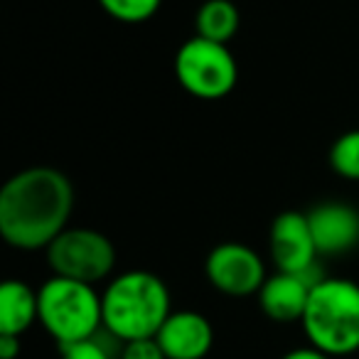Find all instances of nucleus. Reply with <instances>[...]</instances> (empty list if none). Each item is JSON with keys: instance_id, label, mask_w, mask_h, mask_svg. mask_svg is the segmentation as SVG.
<instances>
[{"instance_id": "obj_16", "label": "nucleus", "mask_w": 359, "mask_h": 359, "mask_svg": "<svg viewBox=\"0 0 359 359\" xmlns=\"http://www.w3.org/2000/svg\"><path fill=\"white\" fill-rule=\"evenodd\" d=\"M101 332H104V330H101ZM101 332L89 339H81V342L62 344L60 359H114V349L101 337Z\"/></svg>"}, {"instance_id": "obj_4", "label": "nucleus", "mask_w": 359, "mask_h": 359, "mask_svg": "<svg viewBox=\"0 0 359 359\" xmlns=\"http://www.w3.org/2000/svg\"><path fill=\"white\" fill-rule=\"evenodd\" d=\"M40 295V323L57 344L89 339L104 330L101 293L96 285L52 276L37 290Z\"/></svg>"}, {"instance_id": "obj_6", "label": "nucleus", "mask_w": 359, "mask_h": 359, "mask_svg": "<svg viewBox=\"0 0 359 359\" xmlns=\"http://www.w3.org/2000/svg\"><path fill=\"white\" fill-rule=\"evenodd\" d=\"M52 273L96 285L114 273L116 246L106 234L89 226H67L45 249Z\"/></svg>"}, {"instance_id": "obj_3", "label": "nucleus", "mask_w": 359, "mask_h": 359, "mask_svg": "<svg viewBox=\"0 0 359 359\" xmlns=\"http://www.w3.org/2000/svg\"><path fill=\"white\" fill-rule=\"evenodd\" d=\"M308 344L330 357L359 349V283L347 278H318L300 320Z\"/></svg>"}, {"instance_id": "obj_15", "label": "nucleus", "mask_w": 359, "mask_h": 359, "mask_svg": "<svg viewBox=\"0 0 359 359\" xmlns=\"http://www.w3.org/2000/svg\"><path fill=\"white\" fill-rule=\"evenodd\" d=\"M99 6L114 20L138 25V22L150 20L160 11L163 0H99Z\"/></svg>"}, {"instance_id": "obj_2", "label": "nucleus", "mask_w": 359, "mask_h": 359, "mask_svg": "<svg viewBox=\"0 0 359 359\" xmlns=\"http://www.w3.org/2000/svg\"><path fill=\"white\" fill-rule=\"evenodd\" d=\"M101 310L104 330L116 342L155 337L172 313L168 285L150 271H126L111 278L101 293Z\"/></svg>"}, {"instance_id": "obj_1", "label": "nucleus", "mask_w": 359, "mask_h": 359, "mask_svg": "<svg viewBox=\"0 0 359 359\" xmlns=\"http://www.w3.org/2000/svg\"><path fill=\"white\" fill-rule=\"evenodd\" d=\"M72 210L74 187L62 170L25 168L0 190V236L20 251L47 249L69 226Z\"/></svg>"}, {"instance_id": "obj_10", "label": "nucleus", "mask_w": 359, "mask_h": 359, "mask_svg": "<svg viewBox=\"0 0 359 359\" xmlns=\"http://www.w3.org/2000/svg\"><path fill=\"white\" fill-rule=\"evenodd\" d=\"M155 339L168 359H205L215 344V330L197 310H172Z\"/></svg>"}, {"instance_id": "obj_13", "label": "nucleus", "mask_w": 359, "mask_h": 359, "mask_svg": "<svg viewBox=\"0 0 359 359\" xmlns=\"http://www.w3.org/2000/svg\"><path fill=\"white\" fill-rule=\"evenodd\" d=\"M239 25H241L239 8L231 0H205L197 8V15H195L197 37L229 45L236 32H239Z\"/></svg>"}, {"instance_id": "obj_18", "label": "nucleus", "mask_w": 359, "mask_h": 359, "mask_svg": "<svg viewBox=\"0 0 359 359\" xmlns=\"http://www.w3.org/2000/svg\"><path fill=\"white\" fill-rule=\"evenodd\" d=\"M22 344L18 334H0V359H15Z\"/></svg>"}, {"instance_id": "obj_17", "label": "nucleus", "mask_w": 359, "mask_h": 359, "mask_svg": "<svg viewBox=\"0 0 359 359\" xmlns=\"http://www.w3.org/2000/svg\"><path fill=\"white\" fill-rule=\"evenodd\" d=\"M118 359H168L163 347L158 344L155 337L145 339H130V342H121Z\"/></svg>"}, {"instance_id": "obj_5", "label": "nucleus", "mask_w": 359, "mask_h": 359, "mask_svg": "<svg viewBox=\"0 0 359 359\" xmlns=\"http://www.w3.org/2000/svg\"><path fill=\"white\" fill-rule=\"evenodd\" d=\"M175 76L195 99L217 101L234 91L239 81V65L229 45L195 35L175 55Z\"/></svg>"}, {"instance_id": "obj_8", "label": "nucleus", "mask_w": 359, "mask_h": 359, "mask_svg": "<svg viewBox=\"0 0 359 359\" xmlns=\"http://www.w3.org/2000/svg\"><path fill=\"white\" fill-rule=\"evenodd\" d=\"M269 251L276 271L285 273H313L318 246L305 212H280L269 229Z\"/></svg>"}, {"instance_id": "obj_7", "label": "nucleus", "mask_w": 359, "mask_h": 359, "mask_svg": "<svg viewBox=\"0 0 359 359\" xmlns=\"http://www.w3.org/2000/svg\"><path fill=\"white\" fill-rule=\"evenodd\" d=\"M205 276L212 288L231 298L256 295L269 278L264 259L251 246L239 241H224L215 246L205 261Z\"/></svg>"}, {"instance_id": "obj_11", "label": "nucleus", "mask_w": 359, "mask_h": 359, "mask_svg": "<svg viewBox=\"0 0 359 359\" xmlns=\"http://www.w3.org/2000/svg\"><path fill=\"white\" fill-rule=\"evenodd\" d=\"M315 280L318 278H313V273H285V271L271 273L256 293L264 315L280 325L300 323Z\"/></svg>"}, {"instance_id": "obj_19", "label": "nucleus", "mask_w": 359, "mask_h": 359, "mask_svg": "<svg viewBox=\"0 0 359 359\" xmlns=\"http://www.w3.org/2000/svg\"><path fill=\"white\" fill-rule=\"evenodd\" d=\"M280 359H334L330 357V354H325L323 349L313 347V344H308V347H295L290 349V352H285Z\"/></svg>"}, {"instance_id": "obj_14", "label": "nucleus", "mask_w": 359, "mask_h": 359, "mask_svg": "<svg viewBox=\"0 0 359 359\" xmlns=\"http://www.w3.org/2000/svg\"><path fill=\"white\" fill-rule=\"evenodd\" d=\"M330 168L344 180L359 182V128L342 133L330 148Z\"/></svg>"}, {"instance_id": "obj_9", "label": "nucleus", "mask_w": 359, "mask_h": 359, "mask_svg": "<svg viewBox=\"0 0 359 359\" xmlns=\"http://www.w3.org/2000/svg\"><path fill=\"white\" fill-rule=\"evenodd\" d=\"M308 215L320 256H342L359 246V210L344 202H323Z\"/></svg>"}, {"instance_id": "obj_12", "label": "nucleus", "mask_w": 359, "mask_h": 359, "mask_svg": "<svg viewBox=\"0 0 359 359\" xmlns=\"http://www.w3.org/2000/svg\"><path fill=\"white\" fill-rule=\"evenodd\" d=\"M40 320V295L27 283L8 278L0 285V334H22Z\"/></svg>"}]
</instances>
